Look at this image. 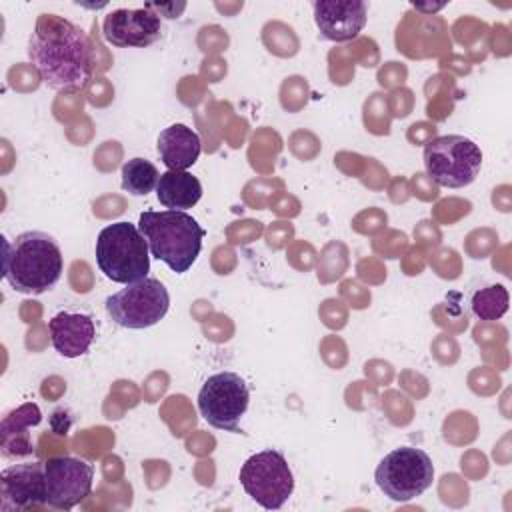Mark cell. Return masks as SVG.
Returning <instances> with one entry per match:
<instances>
[{"label": "cell", "mask_w": 512, "mask_h": 512, "mask_svg": "<svg viewBox=\"0 0 512 512\" xmlns=\"http://www.w3.org/2000/svg\"><path fill=\"white\" fill-rule=\"evenodd\" d=\"M138 228L148 242L150 256L164 262L172 272L184 274L196 262L206 230L184 210H146Z\"/></svg>", "instance_id": "3957f363"}, {"label": "cell", "mask_w": 512, "mask_h": 512, "mask_svg": "<svg viewBox=\"0 0 512 512\" xmlns=\"http://www.w3.org/2000/svg\"><path fill=\"white\" fill-rule=\"evenodd\" d=\"M0 496L4 512L46 506L44 462H22L4 468L0 472Z\"/></svg>", "instance_id": "7c38bea8"}, {"label": "cell", "mask_w": 512, "mask_h": 512, "mask_svg": "<svg viewBox=\"0 0 512 512\" xmlns=\"http://www.w3.org/2000/svg\"><path fill=\"white\" fill-rule=\"evenodd\" d=\"M96 264L108 280L118 284L146 278L150 248L140 228L126 220L104 226L96 238Z\"/></svg>", "instance_id": "277c9868"}, {"label": "cell", "mask_w": 512, "mask_h": 512, "mask_svg": "<svg viewBox=\"0 0 512 512\" xmlns=\"http://www.w3.org/2000/svg\"><path fill=\"white\" fill-rule=\"evenodd\" d=\"M102 34L116 48H146L162 36V20L144 8H116L106 14Z\"/></svg>", "instance_id": "8fae6325"}, {"label": "cell", "mask_w": 512, "mask_h": 512, "mask_svg": "<svg viewBox=\"0 0 512 512\" xmlns=\"http://www.w3.org/2000/svg\"><path fill=\"white\" fill-rule=\"evenodd\" d=\"M508 290L502 284H490L472 294V312L480 320H498L508 310Z\"/></svg>", "instance_id": "ac0fdd59"}, {"label": "cell", "mask_w": 512, "mask_h": 512, "mask_svg": "<svg viewBox=\"0 0 512 512\" xmlns=\"http://www.w3.org/2000/svg\"><path fill=\"white\" fill-rule=\"evenodd\" d=\"M312 10L320 34L332 42L354 40L368 20V6L362 0H316Z\"/></svg>", "instance_id": "4fadbf2b"}, {"label": "cell", "mask_w": 512, "mask_h": 512, "mask_svg": "<svg viewBox=\"0 0 512 512\" xmlns=\"http://www.w3.org/2000/svg\"><path fill=\"white\" fill-rule=\"evenodd\" d=\"M374 480L390 500L408 502L432 486L434 464L422 448L400 446L378 462Z\"/></svg>", "instance_id": "8992f818"}, {"label": "cell", "mask_w": 512, "mask_h": 512, "mask_svg": "<svg viewBox=\"0 0 512 512\" xmlns=\"http://www.w3.org/2000/svg\"><path fill=\"white\" fill-rule=\"evenodd\" d=\"M250 390L236 372L208 376L198 392L200 416L218 430L240 434V420L248 410Z\"/></svg>", "instance_id": "9c48e42d"}, {"label": "cell", "mask_w": 512, "mask_h": 512, "mask_svg": "<svg viewBox=\"0 0 512 512\" xmlns=\"http://www.w3.org/2000/svg\"><path fill=\"white\" fill-rule=\"evenodd\" d=\"M64 270L62 250L54 236L28 230L14 240L4 238L2 276L20 294H44L54 288Z\"/></svg>", "instance_id": "7a4b0ae2"}, {"label": "cell", "mask_w": 512, "mask_h": 512, "mask_svg": "<svg viewBox=\"0 0 512 512\" xmlns=\"http://www.w3.org/2000/svg\"><path fill=\"white\" fill-rule=\"evenodd\" d=\"M244 492L262 508L278 510L294 492V474L280 450L266 448L252 454L240 468Z\"/></svg>", "instance_id": "52a82bcc"}, {"label": "cell", "mask_w": 512, "mask_h": 512, "mask_svg": "<svg viewBox=\"0 0 512 512\" xmlns=\"http://www.w3.org/2000/svg\"><path fill=\"white\" fill-rule=\"evenodd\" d=\"M158 168L146 158H132L122 164V188L134 196H146L156 190Z\"/></svg>", "instance_id": "e0dca14e"}, {"label": "cell", "mask_w": 512, "mask_h": 512, "mask_svg": "<svg viewBox=\"0 0 512 512\" xmlns=\"http://www.w3.org/2000/svg\"><path fill=\"white\" fill-rule=\"evenodd\" d=\"M48 330L54 350L64 358L84 356L96 338V324L84 312L62 310L50 318Z\"/></svg>", "instance_id": "5bb4252c"}, {"label": "cell", "mask_w": 512, "mask_h": 512, "mask_svg": "<svg viewBox=\"0 0 512 512\" xmlns=\"http://www.w3.org/2000/svg\"><path fill=\"white\" fill-rule=\"evenodd\" d=\"M422 160L426 174L438 186L464 188L476 180L482 168V150L462 134H446L426 142Z\"/></svg>", "instance_id": "5b68a950"}, {"label": "cell", "mask_w": 512, "mask_h": 512, "mask_svg": "<svg viewBox=\"0 0 512 512\" xmlns=\"http://www.w3.org/2000/svg\"><path fill=\"white\" fill-rule=\"evenodd\" d=\"M94 466L74 456H54L44 462L46 506L72 510L92 492Z\"/></svg>", "instance_id": "30bf717a"}, {"label": "cell", "mask_w": 512, "mask_h": 512, "mask_svg": "<svg viewBox=\"0 0 512 512\" xmlns=\"http://www.w3.org/2000/svg\"><path fill=\"white\" fill-rule=\"evenodd\" d=\"M170 308L168 288L158 278H142L106 298L108 316L122 328L142 330L158 324Z\"/></svg>", "instance_id": "ba28073f"}, {"label": "cell", "mask_w": 512, "mask_h": 512, "mask_svg": "<svg viewBox=\"0 0 512 512\" xmlns=\"http://www.w3.org/2000/svg\"><path fill=\"white\" fill-rule=\"evenodd\" d=\"M28 58L52 90L80 92L92 80V42L80 26L62 16L40 14L28 38Z\"/></svg>", "instance_id": "6da1fadb"}, {"label": "cell", "mask_w": 512, "mask_h": 512, "mask_svg": "<svg viewBox=\"0 0 512 512\" xmlns=\"http://www.w3.org/2000/svg\"><path fill=\"white\" fill-rule=\"evenodd\" d=\"M158 202L168 210H188L202 198V184L188 170H166L156 184Z\"/></svg>", "instance_id": "2e32d148"}, {"label": "cell", "mask_w": 512, "mask_h": 512, "mask_svg": "<svg viewBox=\"0 0 512 512\" xmlns=\"http://www.w3.org/2000/svg\"><path fill=\"white\" fill-rule=\"evenodd\" d=\"M156 148L168 170H188L196 164L202 152V142L190 126L176 122L158 134Z\"/></svg>", "instance_id": "9a60e30c"}]
</instances>
